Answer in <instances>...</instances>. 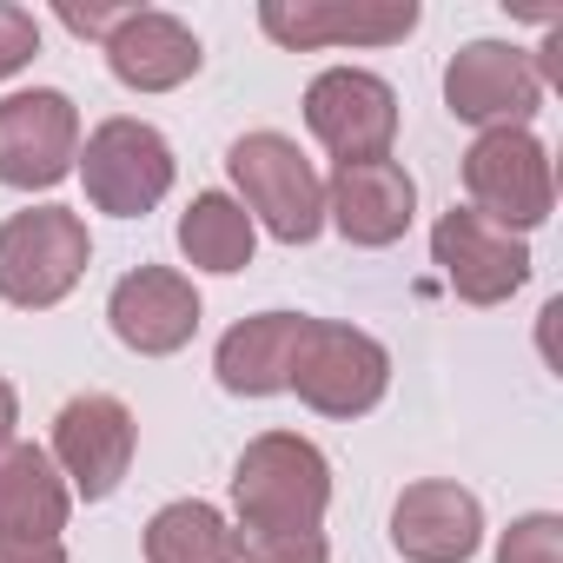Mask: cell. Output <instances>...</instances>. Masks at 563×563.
I'll use <instances>...</instances> for the list:
<instances>
[{
    "label": "cell",
    "instance_id": "cell-1",
    "mask_svg": "<svg viewBox=\"0 0 563 563\" xmlns=\"http://www.w3.org/2000/svg\"><path fill=\"white\" fill-rule=\"evenodd\" d=\"M332 464L299 431H265L232 464V550L239 563H332L325 543Z\"/></svg>",
    "mask_w": 563,
    "mask_h": 563
},
{
    "label": "cell",
    "instance_id": "cell-2",
    "mask_svg": "<svg viewBox=\"0 0 563 563\" xmlns=\"http://www.w3.org/2000/svg\"><path fill=\"white\" fill-rule=\"evenodd\" d=\"M232 199L252 225H265L278 245H312L325 232V179L286 133H245L225 153Z\"/></svg>",
    "mask_w": 563,
    "mask_h": 563
},
{
    "label": "cell",
    "instance_id": "cell-3",
    "mask_svg": "<svg viewBox=\"0 0 563 563\" xmlns=\"http://www.w3.org/2000/svg\"><path fill=\"white\" fill-rule=\"evenodd\" d=\"M93 258L87 219L74 206H27L0 225V299L21 312L60 306Z\"/></svg>",
    "mask_w": 563,
    "mask_h": 563
},
{
    "label": "cell",
    "instance_id": "cell-4",
    "mask_svg": "<svg viewBox=\"0 0 563 563\" xmlns=\"http://www.w3.org/2000/svg\"><path fill=\"white\" fill-rule=\"evenodd\" d=\"M464 192H471V212L504 225V232H537L556 206V173H550V146L530 133V126H497V133H477L471 153H464Z\"/></svg>",
    "mask_w": 563,
    "mask_h": 563
},
{
    "label": "cell",
    "instance_id": "cell-5",
    "mask_svg": "<svg viewBox=\"0 0 563 563\" xmlns=\"http://www.w3.org/2000/svg\"><path fill=\"white\" fill-rule=\"evenodd\" d=\"M292 391L319 418H365L391 391V352L358 325L312 319L299 339V358H292Z\"/></svg>",
    "mask_w": 563,
    "mask_h": 563
},
{
    "label": "cell",
    "instance_id": "cell-6",
    "mask_svg": "<svg viewBox=\"0 0 563 563\" xmlns=\"http://www.w3.org/2000/svg\"><path fill=\"white\" fill-rule=\"evenodd\" d=\"M80 179H87V199L100 206V212H113V219H146L166 192H173V146H166V133L159 126H146V120H100L93 133H87V146H80Z\"/></svg>",
    "mask_w": 563,
    "mask_h": 563
},
{
    "label": "cell",
    "instance_id": "cell-7",
    "mask_svg": "<svg viewBox=\"0 0 563 563\" xmlns=\"http://www.w3.org/2000/svg\"><path fill=\"white\" fill-rule=\"evenodd\" d=\"M306 126H312V140H319L339 166L391 159V140H398V93H391V80H378V74H365V67H325V74L306 87Z\"/></svg>",
    "mask_w": 563,
    "mask_h": 563
},
{
    "label": "cell",
    "instance_id": "cell-8",
    "mask_svg": "<svg viewBox=\"0 0 563 563\" xmlns=\"http://www.w3.org/2000/svg\"><path fill=\"white\" fill-rule=\"evenodd\" d=\"M80 159V107L60 87L8 93L0 100V186L47 192Z\"/></svg>",
    "mask_w": 563,
    "mask_h": 563
},
{
    "label": "cell",
    "instance_id": "cell-9",
    "mask_svg": "<svg viewBox=\"0 0 563 563\" xmlns=\"http://www.w3.org/2000/svg\"><path fill=\"white\" fill-rule=\"evenodd\" d=\"M133 444H140V424L133 411L113 398V391H87V398H67L60 418H54V464L67 477V490H80L87 504L113 497L120 477L133 471Z\"/></svg>",
    "mask_w": 563,
    "mask_h": 563
},
{
    "label": "cell",
    "instance_id": "cell-10",
    "mask_svg": "<svg viewBox=\"0 0 563 563\" xmlns=\"http://www.w3.org/2000/svg\"><path fill=\"white\" fill-rule=\"evenodd\" d=\"M265 41L312 47H391L418 27V0H258Z\"/></svg>",
    "mask_w": 563,
    "mask_h": 563
},
{
    "label": "cell",
    "instance_id": "cell-11",
    "mask_svg": "<svg viewBox=\"0 0 563 563\" xmlns=\"http://www.w3.org/2000/svg\"><path fill=\"white\" fill-rule=\"evenodd\" d=\"M431 258H438L444 286L464 306H504L510 292H523V278H530V245L517 232L477 219L471 206H451L431 225Z\"/></svg>",
    "mask_w": 563,
    "mask_h": 563
},
{
    "label": "cell",
    "instance_id": "cell-12",
    "mask_svg": "<svg viewBox=\"0 0 563 563\" xmlns=\"http://www.w3.org/2000/svg\"><path fill=\"white\" fill-rule=\"evenodd\" d=\"M444 107L464 120V126H530V113L543 107V80L530 67L523 47L510 41H471L451 54L444 67Z\"/></svg>",
    "mask_w": 563,
    "mask_h": 563
},
{
    "label": "cell",
    "instance_id": "cell-13",
    "mask_svg": "<svg viewBox=\"0 0 563 563\" xmlns=\"http://www.w3.org/2000/svg\"><path fill=\"white\" fill-rule=\"evenodd\" d=\"M107 325L126 352L140 358H173L192 345L199 332V292H192V278L173 272V265H140L126 272L113 299H107Z\"/></svg>",
    "mask_w": 563,
    "mask_h": 563
},
{
    "label": "cell",
    "instance_id": "cell-14",
    "mask_svg": "<svg viewBox=\"0 0 563 563\" xmlns=\"http://www.w3.org/2000/svg\"><path fill=\"white\" fill-rule=\"evenodd\" d=\"M484 543V504L451 477H418L391 504V550L405 563H471Z\"/></svg>",
    "mask_w": 563,
    "mask_h": 563
},
{
    "label": "cell",
    "instance_id": "cell-15",
    "mask_svg": "<svg viewBox=\"0 0 563 563\" xmlns=\"http://www.w3.org/2000/svg\"><path fill=\"white\" fill-rule=\"evenodd\" d=\"M418 212V186L398 159H358V166H339L325 179V219L352 239V245H398L405 225Z\"/></svg>",
    "mask_w": 563,
    "mask_h": 563
},
{
    "label": "cell",
    "instance_id": "cell-16",
    "mask_svg": "<svg viewBox=\"0 0 563 563\" xmlns=\"http://www.w3.org/2000/svg\"><path fill=\"white\" fill-rule=\"evenodd\" d=\"M199 34L179 21V14H159V8H133L120 21V34L107 41V67L120 87L133 93H173L199 74Z\"/></svg>",
    "mask_w": 563,
    "mask_h": 563
},
{
    "label": "cell",
    "instance_id": "cell-17",
    "mask_svg": "<svg viewBox=\"0 0 563 563\" xmlns=\"http://www.w3.org/2000/svg\"><path fill=\"white\" fill-rule=\"evenodd\" d=\"M306 312H258V319H239L219 352H212V372L232 398H278L292 391V358H299V339H306Z\"/></svg>",
    "mask_w": 563,
    "mask_h": 563
},
{
    "label": "cell",
    "instance_id": "cell-18",
    "mask_svg": "<svg viewBox=\"0 0 563 563\" xmlns=\"http://www.w3.org/2000/svg\"><path fill=\"white\" fill-rule=\"evenodd\" d=\"M74 517V490L41 444L0 451V530L8 537H60Z\"/></svg>",
    "mask_w": 563,
    "mask_h": 563
},
{
    "label": "cell",
    "instance_id": "cell-19",
    "mask_svg": "<svg viewBox=\"0 0 563 563\" xmlns=\"http://www.w3.org/2000/svg\"><path fill=\"white\" fill-rule=\"evenodd\" d=\"M252 245H258V225L245 219V206L232 192H199L179 212V252L199 272H245Z\"/></svg>",
    "mask_w": 563,
    "mask_h": 563
},
{
    "label": "cell",
    "instance_id": "cell-20",
    "mask_svg": "<svg viewBox=\"0 0 563 563\" xmlns=\"http://www.w3.org/2000/svg\"><path fill=\"white\" fill-rule=\"evenodd\" d=\"M146 563H239L232 523L212 504L179 497V504L153 510V523H146Z\"/></svg>",
    "mask_w": 563,
    "mask_h": 563
},
{
    "label": "cell",
    "instance_id": "cell-21",
    "mask_svg": "<svg viewBox=\"0 0 563 563\" xmlns=\"http://www.w3.org/2000/svg\"><path fill=\"white\" fill-rule=\"evenodd\" d=\"M497 563H563V517L556 510H530L504 530Z\"/></svg>",
    "mask_w": 563,
    "mask_h": 563
},
{
    "label": "cell",
    "instance_id": "cell-22",
    "mask_svg": "<svg viewBox=\"0 0 563 563\" xmlns=\"http://www.w3.org/2000/svg\"><path fill=\"white\" fill-rule=\"evenodd\" d=\"M34 54H41V21L14 0H0V80H14Z\"/></svg>",
    "mask_w": 563,
    "mask_h": 563
},
{
    "label": "cell",
    "instance_id": "cell-23",
    "mask_svg": "<svg viewBox=\"0 0 563 563\" xmlns=\"http://www.w3.org/2000/svg\"><path fill=\"white\" fill-rule=\"evenodd\" d=\"M126 14H133V8H80V0H60V27H67V34H80V41H100V47L120 34V21H126Z\"/></svg>",
    "mask_w": 563,
    "mask_h": 563
},
{
    "label": "cell",
    "instance_id": "cell-24",
    "mask_svg": "<svg viewBox=\"0 0 563 563\" xmlns=\"http://www.w3.org/2000/svg\"><path fill=\"white\" fill-rule=\"evenodd\" d=\"M0 563H67L60 537H8L0 530Z\"/></svg>",
    "mask_w": 563,
    "mask_h": 563
},
{
    "label": "cell",
    "instance_id": "cell-25",
    "mask_svg": "<svg viewBox=\"0 0 563 563\" xmlns=\"http://www.w3.org/2000/svg\"><path fill=\"white\" fill-rule=\"evenodd\" d=\"M14 424H21V398H14V385L0 378V451L14 444Z\"/></svg>",
    "mask_w": 563,
    "mask_h": 563
}]
</instances>
